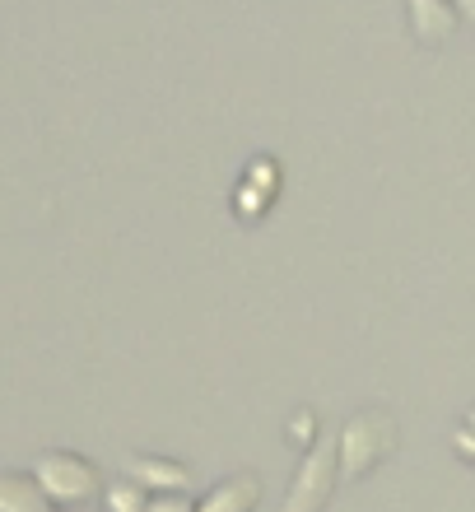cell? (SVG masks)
<instances>
[{"label": "cell", "mask_w": 475, "mask_h": 512, "mask_svg": "<svg viewBox=\"0 0 475 512\" xmlns=\"http://www.w3.org/2000/svg\"><path fill=\"white\" fill-rule=\"evenodd\" d=\"M145 512H196V508H191L182 494H163V499H150V508Z\"/></svg>", "instance_id": "obj_10"}, {"label": "cell", "mask_w": 475, "mask_h": 512, "mask_svg": "<svg viewBox=\"0 0 475 512\" xmlns=\"http://www.w3.org/2000/svg\"><path fill=\"white\" fill-rule=\"evenodd\" d=\"M410 24L420 42H443L452 33V10L448 0H410Z\"/></svg>", "instance_id": "obj_7"}, {"label": "cell", "mask_w": 475, "mask_h": 512, "mask_svg": "<svg viewBox=\"0 0 475 512\" xmlns=\"http://www.w3.org/2000/svg\"><path fill=\"white\" fill-rule=\"evenodd\" d=\"M126 480L145 494H182L191 485V471L182 461H163V457H126Z\"/></svg>", "instance_id": "obj_4"}, {"label": "cell", "mask_w": 475, "mask_h": 512, "mask_svg": "<svg viewBox=\"0 0 475 512\" xmlns=\"http://www.w3.org/2000/svg\"><path fill=\"white\" fill-rule=\"evenodd\" d=\"M257 503H261L257 475H233V480L210 489L196 512H257Z\"/></svg>", "instance_id": "obj_5"}, {"label": "cell", "mask_w": 475, "mask_h": 512, "mask_svg": "<svg viewBox=\"0 0 475 512\" xmlns=\"http://www.w3.org/2000/svg\"><path fill=\"white\" fill-rule=\"evenodd\" d=\"M396 452V419L387 410H359L340 429V480L359 485L368 471H378L382 461Z\"/></svg>", "instance_id": "obj_1"}, {"label": "cell", "mask_w": 475, "mask_h": 512, "mask_svg": "<svg viewBox=\"0 0 475 512\" xmlns=\"http://www.w3.org/2000/svg\"><path fill=\"white\" fill-rule=\"evenodd\" d=\"M462 10H466V14H471V19H475V0H462Z\"/></svg>", "instance_id": "obj_11"}, {"label": "cell", "mask_w": 475, "mask_h": 512, "mask_svg": "<svg viewBox=\"0 0 475 512\" xmlns=\"http://www.w3.org/2000/svg\"><path fill=\"white\" fill-rule=\"evenodd\" d=\"M33 480L52 503H66V508H84L103 489V475L89 457H75V452H42L38 466H33Z\"/></svg>", "instance_id": "obj_2"}, {"label": "cell", "mask_w": 475, "mask_h": 512, "mask_svg": "<svg viewBox=\"0 0 475 512\" xmlns=\"http://www.w3.org/2000/svg\"><path fill=\"white\" fill-rule=\"evenodd\" d=\"M336 471H340V438H322L303 457L280 512H322L326 499H331V489H336Z\"/></svg>", "instance_id": "obj_3"}, {"label": "cell", "mask_w": 475, "mask_h": 512, "mask_svg": "<svg viewBox=\"0 0 475 512\" xmlns=\"http://www.w3.org/2000/svg\"><path fill=\"white\" fill-rule=\"evenodd\" d=\"M61 512H89V508H61Z\"/></svg>", "instance_id": "obj_12"}, {"label": "cell", "mask_w": 475, "mask_h": 512, "mask_svg": "<svg viewBox=\"0 0 475 512\" xmlns=\"http://www.w3.org/2000/svg\"><path fill=\"white\" fill-rule=\"evenodd\" d=\"M0 512H47V494L33 475L0 471Z\"/></svg>", "instance_id": "obj_6"}, {"label": "cell", "mask_w": 475, "mask_h": 512, "mask_svg": "<svg viewBox=\"0 0 475 512\" xmlns=\"http://www.w3.org/2000/svg\"><path fill=\"white\" fill-rule=\"evenodd\" d=\"M289 438H294V443H313V410H303V415H294L289 419Z\"/></svg>", "instance_id": "obj_9"}, {"label": "cell", "mask_w": 475, "mask_h": 512, "mask_svg": "<svg viewBox=\"0 0 475 512\" xmlns=\"http://www.w3.org/2000/svg\"><path fill=\"white\" fill-rule=\"evenodd\" d=\"M108 508L112 512H145V508H150V494H145V489H136L131 480H122V485L108 489Z\"/></svg>", "instance_id": "obj_8"}, {"label": "cell", "mask_w": 475, "mask_h": 512, "mask_svg": "<svg viewBox=\"0 0 475 512\" xmlns=\"http://www.w3.org/2000/svg\"><path fill=\"white\" fill-rule=\"evenodd\" d=\"M471 424H475V410H471Z\"/></svg>", "instance_id": "obj_13"}]
</instances>
